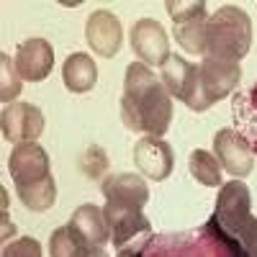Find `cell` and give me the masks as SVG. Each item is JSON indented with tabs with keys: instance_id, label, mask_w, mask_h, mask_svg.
Wrapping results in <instances>:
<instances>
[{
	"instance_id": "6da1fadb",
	"label": "cell",
	"mask_w": 257,
	"mask_h": 257,
	"mask_svg": "<svg viewBox=\"0 0 257 257\" xmlns=\"http://www.w3.org/2000/svg\"><path fill=\"white\" fill-rule=\"evenodd\" d=\"M121 118L132 132H144L149 137H160L170 128L173 98L144 62H132L126 67Z\"/></svg>"
},
{
	"instance_id": "7a4b0ae2",
	"label": "cell",
	"mask_w": 257,
	"mask_h": 257,
	"mask_svg": "<svg viewBox=\"0 0 257 257\" xmlns=\"http://www.w3.org/2000/svg\"><path fill=\"white\" fill-rule=\"evenodd\" d=\"M252 47V18L239 6H224L206 21V57L239 62Z\"/></svg>"
},
{
	"instance_id": "3957f363",
	"label": "cell",
	"mask_w": 257,
	"mask_h": 257,
	"mask_svg": "<svg viewBox=\"0 0 257 257\" xmlns=\"http://www.w3.org/2000/svg\"><path fill=\"white\" fill-rule=\"evenodd\" d=\"M160 82L165 85L170 98L183 100L196 113H203L213 105L201 88V67H196L193 62H188L178 54H170V59L160 67Z\"/></svg>"
},
{
	"instance_id": "277c9868",
	"label": "cell",
	"mask_w": 257,
	"mask_h": 257,
	"mask_svg": "<svg viewBox=\"0 0 257 257\" xmlns=\"http://www.w3.org/2000/svg\"><path fill=\"white\" fill-rule=\"evenodd\" d=\"M252 216V196L249 188L242 180H229L221 185L216 208H213L211 226L216 229L221 239H226L231 231H237L247 219Z\"/></svg>"
},
{
	"instance_id": "5b68a950",
	"label": "cell",
	"mask_w": 257,
	"mask_h": 257,
	"mask_svg": "<svg viewBox=\"0 0 257 257\" xmlns=\"http://www.w3.org/2000/svg\"><path fill=\"white\" fill-rule=\"evenodd\" d=\"M213 155H216L221 170L234 175V180H242L254 167V155H252L249 142L234 128H219L216 132V137H213Z\"/></svg>"
},
{
	"instance_id": "8992f818",
	"label": "cell",
	"mask_w": 257,
	"mask_h": 257,
	"mask_svg": "<svg viewBox=\"0 0 257 257\" xmlns=\"http://www.w3.org/2000/svg\"><path fill=\"white\" fill-rule=\"evenodd\" d=\"M134 165L142 175H147L149 180H165L175 167V155H173V147H170L162 137H149L144 134L137 144H134Z\"/></svg>"
},
{
	"instance_id": "52a82bcc",
	"label": "cell",
	"mask_w": 257,
	"mask_h": 257,
	"mask_svg": "<svg viewBox=\"0 0 257 257\" xmlns=\"http://www.w3.org/2000/svg\"><path fill=\"white\" fill-rule=\"evenodd\" d=\"M132 49L147 67H162L170 59V39L160 21L139 18L132 29Z\"/></svg>"
},
{
	"instance_id": "ba28073f",
	"label": "cell",
	"mask_w": 257,
	"mask_h": 257,
	"mask_svg": "<svg viewBox=\"0 0 257 257\" xmlns=\"http://www.w3.org/2000/svg\"><path fill=\"white\" fill-rule=\"evenodd\" d=\"M0 128L3 137L13 144H24V142H36L44 132V116L36 105L31 103H11L0 113Z\"/></svg>"
},
{
	"instance_id": "9c48e42d",
	"label": "cell",
	"mask_w": 257,
	"mask_h": 257,
	"mask_svg": "<svg viewBox=\"0 0 257 257\" xmlns=\"http://www.w3.org/2000/svg\"><path fill=\"white\" fill-rule=\"evenodd\" d=\"M8 173L13 178V185H31L39 183L52 175V167H49V155L41 149L36 142H24V144H16L11 160H8Z\"/></svg>"
},
{
	"instance_id": "30bf717a",
	"label": "cell",
	"mask_w": 257,
	"mask_h": 257,
	"mask_svg": "<svg viewBox=\"0 0 257 257\" xmlns=\"http://www.w3.org/2000/svg\"><path fill=\"white\" fill-rule=\"evenodd\" d=\"M201 67V88L211 103L229 98L242 80V67L239 62L229 59H216V57H203Z\"/></svg>"
},
{
	"instance_id": "8fae6325",
	"label": "cell",
	"mask_w": 257,
	"mask_h": 257,
	"mask_svg": "<svg viewBox=\"0 0 257 257\" xmlns=\"http://www.w3.org/2000/svg\"><path fill=\"white\" fill-rule=\"evenodd\" d=\"M85 39L95 54L111 59L118 54L121 49V41H123V29H121V21L113 11H93L88 24H85Z\"/></svg>"
},
{
	"instance_id": "7c38bea8",
	"label": "cell",
	"mask_w": 257,
	"mask_h": 257,
	"mask_svg": "<svg viewBox=\"0 0 257 257\" xmlns=\"http://www.w3.org/2000/svg\"><path fill=\"white\" fill-rule=\"evenodd\" d=\"M16 70L21 75V80H29V82H41L47 80L52 72V64H54V49L47 39H26L24 44H18L16 49Z\"/></svg>"
},
{
	"instance_id": "4fadbf2b",
	"label": "cell",
	"mask_w": 257,
	"mask_h": 257,
	"mask_svg": "<svg viewBox=\"0 0 257 257\" xmlns=\"http://www.w3.org/2000/svg\"><path fill=\"white\" fill-rule=\"evenodd\" d=\"M103 213L108 219V229H111V242L116 249H123L126 242H132L134 237H149L152 226H149L147 216L142 213V208H132V206H116V203H105Z\"/></svg>"
},
{
	"instance_id": "5bb4252c",
	"label": "cell",
	"mask_w": 257,
	"mask_h": 257,
	"mask_svg": "<svg viewBox=\"0 0 257 257\" xmlns=\"http://www.w3.org/2000/svg\"><path fill=\"white\" fill-rule=\"evenodd\" d=\"M67 226L80 237V242L90 249H105V244L111 242L108 219H105L103 208L95 206V203H82L80 208H75Z\"/></svg>"
},
{
	"instance_id": "9a60e30c",
	"label": "cell",
	"mask_w": 257,
	"mask_h": 257,
	"mask_svg": "<svg viewBox=\"0 0 257 257\" xmlns=\"http://www.w3.org/2000/svg\"><path fill=\"white\" fill-rule=\"evenodd\" d=\"M103 196L105 203H116V206H132V208H144L149 201V188L142 180V175L134 173H116L103 180Z\"/></svg>"
},
{
	"instance_id": "2e32d148",
	"label": "cell",
	"mask_w": 257,
	"mask_h": 257,
	"mask_svg": "<svg viewBox=\"0 0 257 257\" xmlns=\"http://www.w3.org/2000/svg\"><path fill=\"white\" fill-rule=\"evenodd\" d=\"M62 80L70 93H90L98 82V67L90 54L75 52L62 64Z\"/></svg>"
},
{
	"instance_id": "e0dca14e",
	"label": "cell",
	"mask_w": 257,
	"mask_h": 257,
	"mask_svg": "<svg viewBox=\"0 0 257 257\" xmlns=\"http://www.w3.org/2000/svg\"><path fill=\"white\" fill-rule=\"evenodd\" d=\"M234 123H237L239 134L249 142L252 152L257 149V82L242 95L234 98Z\"/></svg>"
},
{
	"instance_id": "ac0fdd59",
	"label": "cell",
	"mask_w": 257,
	"mask_h": 257,
	"mask_svg": "<svg viewBox=\"0 0 257 257\" xmlns=\"http://www.w3.org/2000/svg\"><path fill=\"white\" fill-rule=\"evenodd\" d=\"M16 193H18L21 203H24L29 211L41 213V211H49L54 206V201H57V183L49 175V178L39 180V183H31V185H18Z\"/></svg>"
},
{
	"instance_id": "d6986e66",
	"label": "cell",
	"mask_w": 257,
	"mask_h": 257,
	"mask_svg": "<svg viewBox=\"0 0 257 257\" xmlns=\"http://www.w3.org/2000/svg\"><path fill=\"white\" fill-rule=\"evenodd\" d=\"M188 167H190V175L196 178L201 185L206 188H216L224 185V175H221V165L216 160V155L206 152V149H193L190 157H188Z\"/></svg>"
},
{
	"instance_id": "ffe728a7",
	"label": "cell",
	"mask_w": 257,
	"mask_h": 257,
	"mask_svg": "<svg viewBox=\"0 0 257 257\" xmlns=\"http://www.w3.org/2000/svg\"><path fill=\"white\" fill-rule=\"evenodd\" d=\"M206 21L208 18H190L175 24V41L185 52L206 57Z\"/></svg>"
},
{
	"instance_id": "44dd1931",
	"label": "cell",
	"mask_w": 257,
	"mask_h": 257,
	"mask_svg": "<svg viewBox=\"0 0 257 257\" xmlns=\"http://www.w3.org/2000/svg\"><path fill=\"white\" fill-rule=\"evenodd\" d=\"M231 249V257H257V219L249 216L237 231H231L224 239Z\"/></svg>"
},
{
	"instance_id": "7402d4cb",
	"label": "cell",
	"mask_w": 257,
	"mask_h": 257,
	"mask_svg": "<svg viewBox=\"0 0 257 257\" xmlns=\"http://www.w3.org/2000/svg\"><path fill=\"white\" fill-rule=\"evenodd\" d=\"M49 252L52 257H88L93 249L85 247L70 226H59L49 239Z\"/></svg>"
},
{
	"instance_id": "603a6c76",
	"label": "cell",
	"mask_w": 257,
	"mask_h": 257,
	"mask_svg": "<svg viewBox=\"0 0 257 257\" xmlns=\"http://www.w3.org/2000/svg\"><path fill=\"white\" fill-rule=\"evenodd\" d=\"M21 75L16 70V62L8 54H0V100L6 105L16 103L18 93H21Z\"/></svg>"
},
{
	"instance_id": "cb8c5ba5",
	"label": "cell",
	"mask_w": 257,
	"mask_h": 257,
	"mask_svg": "<svg viewBox=\"0 0 257 257\" xmlns=\"http://www.w3.org/2000/svg\"><path fill=\"white\" fill-rule=\"evenodd\" d=\"M80 170H82V173L88 175L90 180L103 178L105 173H108V155H105V149L98 147V144L88 147V149L80 155Z\"/></svg>"
},
{
	"instance_id": "d4e9b609",
	"label": "cell",
	"mask_w": 257,
	"mask_h": 257,
	"mask_svg": "<svg viewBox=\"0 0 257 257\" xmlns=\"http://www.w3.org/2000/svg\"><path fill=\"white\" fill-rule=\"evenodd\" d=\"M165 8H167L170 18H173L175 24H180V21H190V18H208L211 16L206 3H180V0L173 3V0H167Z\"/></svg>"
},
{
	"instance_id": "484cf974",
	"label": "cell",
	"mask_w": 257,
	"mask_h": 257,
	"mask_svg": "<svg viewBox=\"0 0 257 257\" xmlns=\"http://www.w3.org/2000/svg\"><path fill=\"white\" fill-rule=\"evenodd\" d=\"M0 257H41V244L34 237H21L6 244Z\"/></svg>"
},
{
	"instance_id": "4316f807",
	"label": "cell",
	"mask_w": 257,
	"mask_h": 257,
	"mask_svg": "<svg viewBox=\"0 0 257 257\" xmlns=\"http://www.w3.org/2000/svg\"><path fill=\"white\" fill-rule=\"evenodd\" d=\"M118 257H142V247H137V249H121Z\"/></svg>"
},
{
	"instance_id": "83f0119b",
	"label": "cell",
	"mask_w": 257,
	"mask_h": 257,
	"mask_svg": "<svg viewBox=\"0 0 257 257\" xmlns=\"http://www.w3.org/2000/svg\"><path fill=\"white\" fill-rule=\"evenodd\" d=\"M88 257H108V254H105V249H93Z\"/></svg>"
}]
</instances>
